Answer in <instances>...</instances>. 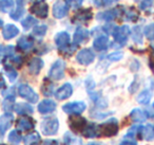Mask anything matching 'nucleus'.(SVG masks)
I'll return each instance as SVG.
<instances>
[{
	"instance_id": "nucleus-11",
	"label": "nucleus",
	"mask_w": 154,
	"mask_h": 145,
	"mask_svg": "<svg viewBox=\"0 0 154 145\" xmlns=\"http://www.w3.org/2000/svg\"><path fill=\"white\" fill-rule=\"evenodd\" d=\"M55 44L60 51L63 52L70 47V35L66 32H59L55 36Z\"/></svg>"
},
{
	"instance_id": "nucleus-50",
	"label": "nucleus",
	"mask_w": 154,
	"mask_h": 145,
	"mask_svg": "<svg viewBox=\"0 0 154 145\" xmlns=\"http://www.w3.org/2000/svg\"><path fill=\"white\" fill-rule=\"evenodd\" d=\"M88 145H103V144H100V143H97V142H91V143H89Z\"/></svg>"
},
{
	"instance_id": "nucleus-8",
	"label": "nucleus",
	"mask_w": 154,
	"mask_h": 145,
	"mask_svg": "<svg viewBox=\"0 0 154 145\" xmlns=\"http://www.w3.org/2000/svg\"><path fill=\"white\" fill-rule=\"evenodd\" d=\"M69 125L70 128L75 132H82L87 126V120L80 117L79 114L71 115L69 118Z\"/></svg>"
},
{
	"instance_id": "nucleus-47",
	"label": "nucleus",
	"mask_w": 154,
	"mask_h": 145,
	"mask_svg": "<svg viewBox=\"0 0 154 145\" xmlns=\"http://www.w3.org/2000/svg\"><path fill=\"white\" fill-rule=\"evenodd\" d=\"M120 145H137V144H136V142H134V141L125 140V141H122V142L120 143Z\"/></svg>"
},
{
	"instance_id": "nucleus-39",
	"label": "nucleus",
	"mask_w": 154,
	"mask_h": 145,
	"mask_svg": "<svg viewBox=\"0 0 154 145\" xmlns=\"http://www.w3.org/2000/svg\"><path fill=\"white\" fill-rule=\"evenodd\" d=\"M135 1H137L138 7L141 10H145V11L149 10L153 5V0H135Z\"/></svg>"
},
{
	"instance_id": "nucleus-9",
	"label": "nucleus",
	"mask_w": 154,
	"mask_h": 145,
	"mask_svg": "<svg viewBox=\"0 0 154 145\" xmlns=\"http://www.w3.org/2000/svg\"><path fill=\"white\" fill-rule=\"evenodd\" d=\"M86 108L87 105L84 102H71L62 106V110L68 114H80Z\"/></svg>"
},
{
	"instance_id": "nucleus-48",
	"label": "nucleus",
	"mask_w": 154,
	"mask_h": 145,
	"mask_svg": "<svg viewBox=\"0 0 154 145\" xmlns=\"http://www.w3.org/2000/svg\"><path fill=\"white\" fill-rule=\"evenodd\" d=\"M5 79L1 74H0V89L1 88H5Z\"/></svg>"
},
{
	"instance_id": "nucleus-1",
	"label": "nucleus",
	"mask_w": 154,
	"mask_h": 145,
	"mask_svg": "<svg viewBox=\"0 0 154 145\" xmlns=\"http://www.w3.org/2000/svg\"><path fill=\"white\" fill-rule=\"evenodd\" d=\"M118 122L116 119H111L105 123L98 125V136L103 137H113L118 131Z\"/></svg>"
},
{
	"instance_id": "nucleus-20",
	"label": "nucleus",
	"mask_w": 154,
	"mask_h": 145,
	"mask_svg": "<svg viewBox=\"0 0 154 145\" xmlns=\"http://www.w3.org/2000/svg\"><path fill=\"white\" fill-rule=\"evenodd\" d=\"M17 47L22 51H29L34 47V39L30 36H22L17 40Z\"/></svg>"
},
{
	"instance_id": "nucleus-4",
	"label": "nucleus",
	"mask_w": 154,
	"mask_h": 145,
	"mask_svg": "<svg viewBox=\"0 0 154 145\" xmlns=\"http://www.w3.org/2000/svg\"><path fill=\"white\" fill-rule=\"evenodd\" d=\"M30 12L39 18H47L49 15V5L43 0H37L30 8Z\"/></svg>"
},
{
	"instance_id": "nucleus-31",
	"label": "nucleus",
	"mask_w": 154,
	"mask_h": 145,
	"mask_svg": "<svg viewBox=\"0 0 154 145\" xmlns=\"http://www.w3.org/2000/svg\"><path fill=\"white\" fill-rule=\"evenodd\" d=\"M14 8V0H0V12L8 13Z\"/></svg>"
},
{
	"instance_id": "nucleus-5",
	"label": "nucleus",
	"mask_w": 154,
	"mask_h": 145,
	"mask_svg": "<svg viewBox=\"0 0 154 145\" xmlns=\"http://www.w3.org/2000/svg\"><path fill=\"white\" fill-rule=\"evenodd\" d=\"M70 11V5L66 0H60L54 3L53 5V16L57 19L66 17Z\"/></svg>"
},
{
	"instance_id": "nucleus-10",
	"label": "nucleus",
	"mask_w": 154,
	"mask_h": 145,
	"mask_svg": "<svg viewBox=\"0 0 154 145\" xmlns=\"http://www.w3.org/2000/svg\"><path fill=\"white\" fill-rule=\"evenodd\" d=\"M95 60V54L91 49H82L79 51L76 55V60L79 63L80 65H90L94 62Z\"/></svg>"
},
{
	"instance_id": "nucleus-42",
	"label": "nucleus",
	"mask_w": 154,
	"mask_h": 145,
	"mask_svg": "<svg viewBox=\"0 0 154 145\" xmlns=\"http://www.w3.org/2000/svg\"><path fill=\"white\" fill-rule=\"evenodd\" d=\"M24 13V10L22 7H18V9L16 10L15 12H13V13H11V17L13 18L14 20H19L20 17H21L22 15H23Z\"/></svg>"
},
{
	"instance_id": "nucleus-26",
	"label": "nucleus",
	"mask_w": 154,
	"mask_h": 145,
	"mask_svg": "<svg viewBox=\"0 0 154 145\" xmlns=\"http://www.w3.org/2000/svg\"><path fill=\"white\" fill-rule=\"evenodd\" d=\"M141 138L146 141H152L154 139V127L152 125H146L145 127L141 126Z\"/></svg>"
},
{
	"instance_id": "nucleus-21",
	"label": "nucleus",
	"mask_w": 154,
	"mask_h": 145,
	"mask_svg": "<svg viewBox=\"0 0 154 145\" xmlns=\"http://www.w3.org/2000/svg\"><path fill=\"white\" fill-rule=\"evenodd\" d=\"M13 121H14V117H13V114H11L10 112L1 115V117H0V132L3 134V132L7 131L10 128V126L12 125Z\"/></svg>"
},
{
	"instance_id": "nucleus-28",
	"label": "nucleus",
	"mask_w": 154,
	"mask_h": 145,
	"mask_svg": "<svg viewBox=\"0 0 154 145\" xmlns=\"http://www.w3.org/2000/svg\"><path fill=\"white\" fill-rule=\"evenodd\" d=\"M53 91H54V85L52 84L51 81L45 79V81H43L42 86H41V92L43 93V95L51 96L52 94H53Z\"/></svg>"
},
{
	"instance_id": "nucleus-52",
	"label": "nucleus",
	"mask_w": 154,
	"mask_h": 145,
	"mask_svg": "<svg viewBox=\"0 0 154 145\" xmlns=\"http://www.w3.org/2000/svg\"><path fill=\"white\" fill-rule=\"evenodd\" d=\"M1 52H2V49H1V47H0V57H1Z\"/></svg>"
},
{
	"instance_id": "nucleus-15",
	"label": "nucleus",
	"mask_w": 154,
	"mask_h": 145,
	"mask_svg": "<svg viewBox=\"0 0 154 145\" xmlns=\"http://www.w3.org/2000/svg\"><path fill=\"white\" fill-rule=\"evenodd\" d=\"M55 109H56V103L52 100H43L38 105V111L40 113H42V114L53 112Z\"/></svg>"
},
{
	"instance_id": "nucleus-27",
	"label": "nucleus",
	"mask_w": 154,
	"mask_h": 145,
	"mask_svg": "<svg viewBox=\"0 0 154 145\" xmlns=\"http://www.w3.org/2000/svg\"><path fill=\"white\" fill-rule=\"evenodd\" d=\"M152 98V93L150 90H143V91H141L140 93L137 95V102L139 103V104L141 105H147L149 104L150 100H151Z\"/></svg>"
},
{
	"instance_id": "nucleus-32",
	"label": "nucleus",
	"mask_w": 154,
	"mask_h": 145,
	"mask_svg": "<svg viewBox=\"0 0 154 145\" xmlns=\"http://www.w3.org/2000/svg\"><path fill=\"white\" fill-rule=\"evenodd\" d=\"M5 71L7 73L8 77H9L10 82H15L16 79H17V71L11 65H5Z\"/></svg>"
},
{
	"instance_id": "nucleus-19",
	"label": "nucleus",
	"mask_w": 154,
	"mask_h": 145,
	"mask_svg": "<svg viewBox=\"0 0 154 145\" xmlns=\"http://www.w3.org/2000/svg\"><path fill=\"white\" fill-rule=\"evenodd\" d=\"M89 38V31L82 27H78L74 33V44L79 45V44L86 41Z\"/></svg>"
},
{
	"instance_id": "nucleus-6",
	"label": "nucleus",
	"mask_w": 154,
	"mask_h": 145,
	"mask_svg": "<svg viewBox=\"0 0 154 145\" xmlns=\"http://www.w3.org/2000/svg\"><path fill=\"white\" fill-rule=\"evenodd\" d=\"M18 94L31 103H36L38 101V94L33 90L31 86L26 84H22L18 87Z\"/></svg>"
},
{
	"instance_id": "nucleus-2",
	"label": "nucleus",
	"mask_w": 154,
	"mask_h": 145,
	"mask_svg": "<svg viewBox=\"0 0 154 145\" xmlns=\"http://www.w3.org/2000/svg\"><path fill=\"white\" fill-rule=\"evenodd\" d=\"M58 128H59V121L55 117L47 118L41 123V130L45 136H53L57 134Z\"/></svg>"
},
{
	"instance_id": "nucleus-14",
	"label": "nucleus",
	"mask_w": 154,
	"mask_h": 145,
	"mask_svg": "<svg viewBox=\"0 0 154 145\" xmlns=\"http://www.w3.org/2000/svg\"><path fill=\"white\" fill-rule=\"evenodd\" d=\"M73 93V87L70 83H66L57 89V91L55 92V96L57 98V100H66L69 98Z\"/></svg>"
},
{
	"instance_id": "nucleus-23",
	"label": "nucleus",
	"mask_w": 154,
	"mask_h": 145,
	"mask_svg": "<svg viewBox=\"0 0 154 145\" xmlns=\"http://www.w3.org/2000/svg\"><path fill=\"white\" fill-rule=\"evenodd\" d=\"M15 111L18 114L21 115H28L32 114L34 109L31 105L26 104V103H18L17 105H15Z\"/></svg>"
},
{
	"instance_id": "nucleus-51",
	"label": "nucleus",
	"mask_w": 154,
	"mask_h": 145,
	"mask_svg": "<svg viewBox=\"0 0 154 145\" xmlns=\"http://www.w3.org/2000/svg\"><path fill=\"white\" fill-rule=\"evenodd\" d=\"M2 27H3V20L0 18V29L2 28Z\"/></svg>"
},
{
	"instance_id": "nucleus-37",
	"label": "nucleus",
	"mask_w": 154,
	"mask_h": 145,
	"mask_svg": "<svg viewBox=\"0 0 154 145\" xmlns=\"http://www.w3.org/2000/svg\"><path fill=\"white\" fill-rule=\"evenodd\" d=\"M143 34H145V36L147 37L148 39H150V40L154 39V24H148L145 28V30H143Z\"/></svg>"
},
{
	"instance_id": "nucleus-38",
	"label": "nucleus",
	"mask_w": 154,
	"mask_h": 145,
	"mask_svg": "<svg viewBox=\"0 0 154 145\" xmlns=\"http://www.w3.org/2000/svg\"><path fill=\"white\" fill-rule=\"evenodd\" d=\"M9 141L11 143H19L21 141V134L17 130H12L9 134Z\"/></svg>"
},
{
	"instance_id": "nucleus-45",
	"label": "nucleus",
	"mask_w": 154,
	"mask_h": 145,
	"mask_svg": "<svg viewBox=\"0 0 154 145\" xmlns=\"http://www.w3.org/2000/svg\"><path fill=\"white\" fill-rule=\"evenodd\" d=\"M66 1H68L69 5H73V7H75V8L80 7V5H82V2H84V0H66Z\"/></svg>"
},
{
	"instance_id": "nucleus-29",
	"label": "nucleus",
	"mask_w": 154,
	"mask_h": 145,
	"mask_svg": "<svg viewBox=\"0 0 154 145\" xmlns=\"http://www.w3.org/2000/svg\"><path fill=\"white\" fill-rule=\"evenodd\" d=\"M40 142V136L37 132H32L24 138V144L26 145H38Z\"/></svg>"
},
{
	"instance_id": "nucleus-16",
	"label": "nucleus",
	"mask_w": 154,
	"mask_h": 145,
	"mask_svg": "<svg viewBox=\"0 0 154 145\" xmlns=\"http://www.w3.org/2000/svg\"><path fill=\"white\" fill-rule=\"evenodd\" d=\"M120 14L119 9H112L105 11L103 13H99L97 15V19L98 20H103V21H112L114 20L118 15Z\"/></svg>"
},
{
	"instance_id": "nucleus-35",
	"label": "nucleus",
	"mask_w": 154,
	"mask_h": 145,
	"mask_svg": "<svg viewBox=\"0 0 154 145\" xmlns=\"http://www.w3.org/2000/svg\"><path fill=\"white\" fill-rule=\"evenodd\" d=\"M37 19H35L34 17H32V16H28V17L26 18V19H23L21 21V24L22 27H23L26 30H29L30 28H32V27H35L37 24Z\"/></svg>"
},
{
	"instance_id": "nucleus-25",
	"label": "nucleus",
	"mask_w": 154,
	"mask_h": 145,
	"mask_svg": "<svg viewBox=\"0 0 154 145\" xmlns=\"http://www.w3.org/2000/svg\"><path fill=\"white\" fill-rule=\"evenodd\" d=\"M82 134L86 138H94V137H98V126L95 124H90L85 127L82 130Z\"/></svg>"
},
{
	"instance_id": "nucleus-40",
	"label": "nucleus",
	"mask_w": 154,
	"mask_h": 145,
	"mask_svg": "<svg viewBox=\"0 0 154 145\" xmlns=\"http://www.w3.org/2000/svg\"><path fill=\"white\" fill-rule=\"evenodd\" d=\"M117 1L118 0H93L94 5L97 7H109V5L116 3Z\"/></svg>"
},
{
	"instance_id": "nucleus-34",
	"label": "nucleus",
	"mask_w": 154,
	"mask_h": 145,
	"mask_svg": "<svg viewBox=\"0 0 154 145\" xmlns=\"http://www.w3.org/2000/svg\"><path fill=\"white\" fill-rule=\"evenodd\" d=\"M138 11H137L136 9H134V8H129L128 10H127L126 12V19L129 20V21H136L137 19H138Z\"/></svg>"
},
{
	"instance_id": "nucleus-33",
	"label": "nucleus",
	"mask_w": 154,
	"mask_h": 145,
	"mask_svg": "<svg viewBox=\"0 0 154 145\" xmlns=\"http://www.w3.org/2000/svg\"><path fill=\"white\" fill-rule=\"evenodd\" d=\"M14 102H15V98H14V95H10V94L9 95H7L5 98V101H3V103H2L3 109H5V111H8V112H10V111L14 108Z\"/></svg>"
},
{
	"instance_id": "nucleus-46",
	"label": "nucleus",
	"mask_w": 154,
	"mask_h": 145,
	"mask_svg": "<svg viewBox=\"0 0 154 145\" xmlns=\"http://www.w3.org/2000/svg\"><path fill=\"white\" fill-rule=\"evenodd\" d=\"M41 145H59V142L57 140H45Z\"/></svg>"
},
{
	"instance_id": "nucleus-41",
	"label": "nucleus",
	"mask_w": 154,
	"mask_h": 145,
	"mask_svg": "<svg viewBox=\"0 0 154 145\" xmlns=\"http://www.w3.org/2000/svg\"><path fill=\"white\" fill-rule=\"evenodd\" d=\"M48 30V27L45 26V24H41V26H37L34 28V35H36V36H43V35L45 34V32H47Z\"/></svg>"
},
{
	"instance_id": "nucleus-18",
	"label": "nucleus",
	"mask_w": 154,
	"mask_h": 145,
	"mask_svg": "<svg viewBox=\"0 0 154 145\" xmlns=\"http://www.w3.org/2000/svg\"><path fill=\"white\" fill-rule=\"evenodd\" d=\"M19 34V29L15 26V24H9L3 28L2 30V36L5 39L9 40V39H12L14 37H16Z\"/></svg>"
},
{
	"instance_id": "nucleus-36",
	"label": "nucleus",
	"mask_w": 154,
	"mask_h": 145,
	"mask_svg": "<svg viewBox=\"0 0 154 145\" xmlns=\"http://www.w3.org/2000/svg\"><path fill=\"white\" fill-rule=\"evenodd\" d=\"M140 132H141V126H133L126 134V138L135 139L137 137V134H140Z\"/></svg>"
},
{
	"instance_id": "nucleus-7",
	"label": "nucleus",
	"mask_w": 154,
	"mask_h": 145,
	"mask_svg": "<svg viewBox=\"0 0 154 145\" xmlns=\"http://www.w3.org/2000/svg\"><path fill=\"white\" fill-rule=\"evenodd\" d=\"M130 34V29L128 26L117 27L112 31V35L114 37V40L119 45H125L128 40V36Z\"/></svg>"
},
{
	"instance_id": "nucleus-24",
	"label": "nucleus",
	"mask_w": 154,
	"mask_h": 145,
	"mask_svg": "<svg viewBox=\"0 0 154 145\" xmlns=\"http://www.w3.org/2000/svg\"><path fill=\"white\" fill-rule=\"evenodd\" d=\"M131 119L134 122H137V123H143L147 120V113L145 111H143L139 108H135L132 110V112L130 113Z\"/></svg>"
},
{
	"instance_id": "nucleus-13",
	"label": "nucleus",
	"mask_w": 154,
	"mask_h": 145,
	"mask_svg": "<svg viewBox=\"0 0 154 145\" xmlns=\"http://www.w3.org/2000/svg\"><path fill=\"white\" fill-rule=\"evenodd\" d=\"M35 121L31 117H22L18 119L17 121V128L21 131H30L34 129Z\"/></svg>"
},
{
	"instance_id": "nucleus-44",
	"label": "nucleus",
	"mask_w": 154,
	"mask_h": 145,
	"mask_svg": "<svg viewBox=\"0 0 154 145\" xmlns=\"http://www.w3.org/2000/svg\"><path fill=\"white\" fill-rule=\"evenodd\" d=\"M139 27H135L134 28V32H133V39H134L135 43L141 44V32L139 31Z\"/></svg>"
},
{
	"instance_id": "nucleus-17",
	"label": "nucleus",
	"mask_w": 154,
	"mask_h": 145,
	"mask_svg": "<svg viewBox=\"0 0 154 145\" xmlns=\"http://www.w3.org/2000/svg\"><path fill=\"white\" fill-rule=\"evenodd\" d=\"M43 60L40 57H34L31 60V62L29 63V71L31 74L37 75L41 71L43 67Z\"/></svg>"
},
{
	"instance_id": "nucleus-30",
	"label": "nucleus",
	"mask_w": 154,
	"mask_h": 145,
	"mask_svg": "<svg viewBox=\"0 0 154 145\" xmlns=\"http://www.w3.org/2000/svg\"><path fill=\"white\" fill-rule=\"evenodd\" d=\"M63 140L66 145H82V141L78 138H76V137L71 134V132H66Z\"/></svg>"
},
{
	"instance_id": "nucleus-49",
	"label": "nucleus",
	"mask_w": 154,
	"mask_h": 145,
	"mask_svg": "<svg viewBox=\"0 0 154 145\" xmlns=\"http://www.w3.org/2000/svg\"><path fill=\"white\" fill-rule=\"evenodd\" d=\"M150 65H151V67H154V53L150 57Z\"/></svg>"
},
{
	"instance_id": "nucleus-43",
	"label": "nucleus",
	"mask_w": 154,
	"mask_h": 145,
	"mask_svg": "<svg viewBox=\"0 0 154 145\" xmlns=\"http://www.w3.org/2000/svg\"><path fill=\"white\" fill-rule=\"evenodd\" d=\"M124 54L122 52H114V53H111L108 55V60H111V62H117V60H122Z\"/></svg>"
},
{
	"instance_id": "nucleus-12",
	"label": "nucleus",
	"mask_w": 154,
	"mask_h": 145,
	"mask_svg": "<svg viewBox=\"0 0 154 145\" xmlns=\"http://www.w3.org/2000/svg\"><path fill=\"white\" fill-rule=\"evenodd\" d=\"M93 18V13L91 9H80L73 16V22H88Z\"/></svg>"
},
{
	"instance_id": "nucleus-3",
	"label": "nucleus",
	"mask_w": 154,
	"mask_h": 145,
	"mask_svg": "<svg viewBox=\"0 0 154 145\" xmlns=\"http://www.w3.org/2000/svg\"><path fill=\"white\" fill-rule=\"evenodd\" d=\"M64 69H66V63L62 60H57L50 68L49 76L54 81H59L64 76Z\"/></svg>"
},
{
	"instance_id": "nucleus-53",
	"label": "nucleus",
	"mask_w": 154,
	"mask_h": 145,
	"mask_svg": "<svg viewBox=\"0 0 154 145\" xmlns=\"http://www.w3.org/2000/svg\"><path fill=\"white\" fill-rule=\"evenodd\" d=\"M153 109H154V103H153Z\"/></svg>"
},
{
	"instance_id": "nucleus-22",
	"label": "nucleus",
	"mask_w": 154,
	"mask_h": 145,
	"mask_svg": "<svg viewBox=\"0 0 154 145\" xmlns=\"http://www.w3.org/2000/svg\"><path fill=\"white\" fill-rule=\"evenodd\" d=\"M108 44H109V38L105 35H100V36L96 37L93 41V48L96 51H105L108 48Z\"/></svg>"
}]
</instances>
